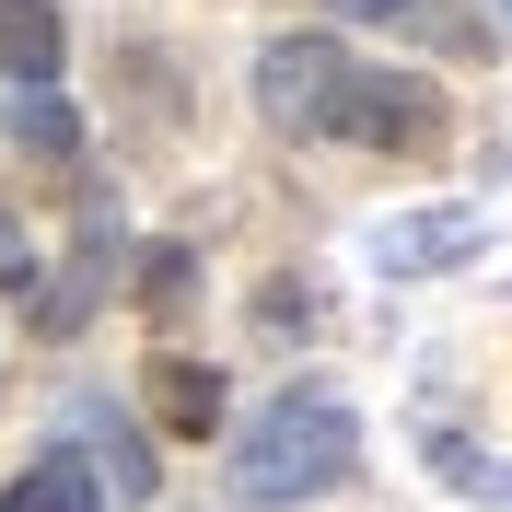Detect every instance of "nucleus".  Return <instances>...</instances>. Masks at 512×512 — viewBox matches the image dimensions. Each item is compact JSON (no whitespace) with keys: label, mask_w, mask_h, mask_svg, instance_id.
<instances>
[{"label":"nucleus","mask_w":512,"mask_h":512,"mask_svg":"<svg viewBox=\"0 0 512 512\" xmlns=\"http://www.w3.org/2000/svg\"><path fill=\"white\" fill-rule=\"evenodd\" d=\"M256 105L280 140H361V152H431L443 140V94L419 70L350 59L338 35H268L256 47Z\"/></svg>","instance_id":"1"},{"label":"nucleus","mask_w":512,"mask_h":512,"mask_svg":"<svg viewBox=\"0 0 512 512\" xmlns=\"http://www.w3.org/2000/svg\"><path fill=\"white\" fill-rule=\"evenodd\" d=\"M350 466H361V419H350V396H326V384H280V396L222 443V489L245 512H303V501H326V489L350 478Z\"/></svg>","instance_id":"2"},{"label":"nucleus","mask_w":512,"mask_h":512,"mask_svg":"<svg viewBox=\"0 0 512 512\" xmlns=\"http://www.w3.org/2000/svg\"><path fill=\"white\" fill-rule=\"evenodd\" d=\"M478 245H489V222L466 198H443V210H384L361 233V256H373L384 280H431V268H454V256H478Z\"/></svg>","instance_id":"3"},{"label":"nucleus","mask_w":512,"mask_h":512,"mask_svg":"<svg viewBox=\"0 0 512 512\" xmlns=\"http://www.w3.org/2000/svg\"><path fill=\"white\" fill-rule=\"evenodd\" d=\"M59 431H70V443H94V454H82V478H94V489H117L128 512L152 501V478H163V466H152V443H140V419H128V408H105V396H70V419H59Z\"/></svg>","instance_id":"4"},{"label":"nucleus","mask_w":512,"mask_h":512,"mask_svg":"<svg viewBox=\"0 0 512 512\" xmlns=\"http://www.w3.org/2000/svg\"><path fill=\"white\" fill-rule=\"evenodd\" d=\"M338 12L373 24V35H408V47H431V59H478V47H489V24L454 12V0H338Z\"/></svg>","instance_id":"5"},{"label":"nucleus","mask_w":512,"mask_h":512,"mask_svg":"<svg viewBox=\"0 0 512 512\" xmlns=\"http://www.w3.org/2000/svg\"><path fill=\"white\" fill-rule=\"evenodd\" d=\"M59 59H70L59 0H0V70H12V94H59Z\"/></svg>","instance_id":"6"},{"label":"nucleus","mask_w":512,"mask_h":512,"mask_svg":"<svg viewBox=\"0 0 512 512\" xmlns=\"http://www.w3.org/2000/svg\"><path fill=\"white\" fill-rule=\"evenodd\" d=\"M0 512H105V489L82 478V454H70V443H47L24 478L0 489Z\"/></svg>","instance_id":"7"},{"label":"nucleus","mask_w":512,"mask_h":512,"mask_svg":"<svg viewBox=\"0 0 512 512\" xmlns=\"http://www.w3.org/2000/svg\"><path fill=\"white\" fill-rule=\"evenodd\" d=\"M152 408H163V431H222V373H210V361H163Z\"/></svg>","instance_id":"8"},{"label":"nucleus","mask_w":512,"mask_h":512,"mask_svg":"<svg viewBox=\"0 0 512 512\" xmlns=\"http://www.w3.org/2000/svg\"><path fill=\"white\" fill-rule=\"evenodd\" d=\"M105 245H117V222L94 210V222H82V268H70V280L47 291V326H82V303H94V291L117 280V256H105Z\"/></svg>","instance_id":"9"},{"label":"nucleus","mask_w":512,"mask_h":512,"mask_svg":"<svg viewBox=\"0 0 512 512\" xmlns=\"http://www.w3.org/2000/svg\"><path fill=\"white\" fill-rule=\"evenodd\" d=\"M431 478L466 489V501H512V454H478V443H454V431H431Z\"/></svg>","instance_id":"10"},{"label":"nucleus","mask_w":512,"mask_h":512,"mask_svg":"<svg viewBox=\"0 0 512 512\" xmlns=\"http://www.w3.org/2000/svg\"><path fill=\"white\" fill-rule=\"evenodd\" d=\"M0 128L35 140V152H82V117H70L59 94H0Z\"/></svg>","instance_id":"11"},{"label":"nucleus","mask_w":512,"mask_h":512,"mask_svg":"<svg viewBox=\"0 0 512 512\" xmlns=\"http://www.w3.org/2000/svg\"><path fill=\"white\" fill-rule=\"evenodd\" d=\"M24 280H35V233L0 210V291H24Z\"/></svg>","instance_id":"12"}]
</instances>
